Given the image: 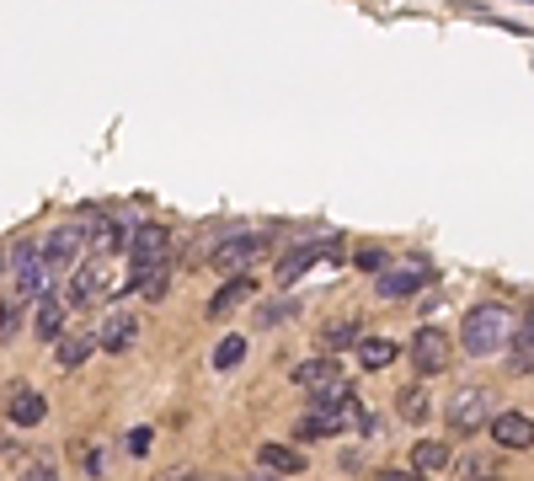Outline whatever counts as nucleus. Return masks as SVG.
Here are the masks:
<instances>
[{
  "label": "nucleus",
  "mask_w": 534,
  "mask_h": 481,
  "mask_svg": "<svg viewBox=\"0 0 534 481\" xmlns=\"http://www.w3.org/2000/svg\"><path fill=\"white\" fill-rule=\"evenodd\" d=\"M358 321H332V327L321 332V353H342V348H358Z\"/></svg>",
  "instance_id": "23"
},
{
  "label": "nucleus",
  "mask_w": 534,
  "mask_h": 481,
  "mask_svg": "<svg viewBox=\"0 0 534 481\" xmlns=\"http://www.w3.org/2000/svg\"><path fill=\"white\" fill-rule=\"evenodd\" d=\"M134 337H139V321L129 316V310H113V316L102 321V332H97V348L102 353H129Z\"/></svg>",
  "instance_id": "12"
},
{
  "label": "nucleus",
  "mask_w": 534,
  "mask_h": 481,
  "mask_svg": "<svg viewBox=\"0 0 534 481\" xmlns=\"http://www.w3.org/2000/svg\"><path fill=\"white\" fill-rule=\"evenodd\" d=\"M246 359V337H225V343L214 348V369H235Z\"/></svg>",
  "instance_id": "24"
},
{
  "label": "nucleus",
  "mask_w": 534,
  "mask_h": 481,
  "mask_svg": "<svg viewBox=\"0 0 534 481\" xmlns=\"http://www.w3.org/2000/svg\"><path fill=\"white\" fill-rule=\"evenodd\" d=\"M17 321H22V300H17V294H11V300L0 305V343H6L11 332H17Z\"/></svg>",
  "instance_id": "26"
},
{
  "label": "nucleus",
  "mask_w": 534,
  "mask_h": 481,
  "mask_svg": "<svg viewBox=\"0 0 534 481\" xmlns=\"http://www.w3.org/2000/svg\"><path fill=\"white\" fill-rule=\"evenodd\" d=\"M81 465H86L91 476H97V471H102V455H97V449H81Z\"/></svg>",
  "instance_id": "32"
},
{
  "label": "nucleus",
  "mask_w": 534,
  "mask_h": 481,
  "mask_svg": "<svg viewBox=\"0 0 534 481\" xmlns=\"http://www.w3.org/2000/svg\"><path fill=\"white\" fill-rule=\"evenodd\" d=\"M518 343H534V305H529V316L513 327V348H518Z\"/></svg>",
  "instance_id": "29"
},
{
  "label": "nucleus",
  "mask_w": 534,
  "mask_h": 481,
  "mask_svg": "<svg viewBox=\"0 0 534 481\" xmlns=\"http://www.w3.org/2000/svg\"><path fill=\"white\" fill-rule=\"evenodd\" d=\"M91 353H97V332H75V337H59V343H54L59 369H81Z\"/></svg>",
  "instance_id": "18"
},
{
  "label": "nucleus",
  "mask_w": 534,
  "mask_h": 481,
  "mask_svg": "<svg viewBox=\"0 0 534 481\" xmlns=\"http://www.w3.org/2000/svg\"><path fill=\"white\" fill-rule=\"evenodd\" d=\"M513 375H534V343H518L513 348Z\"/></svg>",
  "instance_id": "27"
},
{
  "label": "nucleus",
  "mask_w": 534,
  "mask_h": 481,
  "mask_svg": "<svg viewBox=\"0 0 534 481\" xmlns=\"http://www.w3.org/2000/svg\"><path fill=\"white\" fill-rule=\"evenodd\" d=\"M171 262V230L166 225H139L129 236V289H139L155 268Z\"/></svg>",
  "instance_id": "2"
},
{
  "label": "nucleus",
  "mask_w": 534,
  "mask_h": 481,
  "mask_svg": "<svg viewBox=\"0 0 534 481\" xmlns=\"http://www.w3.org/2000/svg\"><path fill=\"white\" fill-rule=\"evenodd\" d=\"M267 257V236H257V230H241V236H230V241H219L214 246V268L219 273H246L251 262H262Z\"/></svg>",
  "instance_id": "6"
},
{
  "label": "nucleus",
  "mask_w": 534,
  "mask_h": 481,
  "mask_svg": "<svg viewBox=\"0 0 534 481\" xmlns=\"http://www.w3.org/2000/svg\"><path fill=\"white\" fill-rule=\"evenodd\" d=\"M289 316H300V305H294V300L262 305V310H257V327H278V321H289Z\"/></svg>",
  "instance_id": "25"
},
{
  "label": "nucleus",
  "mask_w": 534,
  "mask_h": 481,
  "mask_svg": "<svg viewBox=\"0 0 534 481\" xmlns=\"http://www.w3.org/2000/svg\"><path fill=\"white\" fill-rule=\"evenodd\" d=\"M75 257H81V230H75V225L54 230V236L43 241V262H49V268H70Z\"/></svg>",
  "instance_id": "15"
},
{
  "label": "nucleus",
  "mask_w": 534,
  "mask_h": 481,
  "mask_svg": "<svg viewBox=\"0 0 534 481\" xmlns=\"http://www.w3.org/2000/svg\"><path fill=\"white\" fill-rule=\"evenodd\" d=\"M454 359V343H449V332L444 327H422L412 337V364H417V375L422 380H433V375H444Z\"/></svg>",
  "instance_id": "7"
},
{
  "label": "nucleus",
  "mask_w": 534,
  "mask_h": 481,
  "mask_svg": "<svg viewBox=\"0 0 534 481\" xmlns=\"http://www.w3.org/2000/svg\"><path fill=\"white\" fill-rule=\"evenodd\" d=\"M422 284H428V262L406 257V262H385L380 278H374V294H380V300H412Z\"/></svg>",
  "instance_id": "5"
},
{
  "label": "nucleus",
  "mask_w": 534,
  "mask_h": 481,
  "mask_svg": "<svg viewBox=\"0 0 534 481\" xmlns=\"http://www.w3.org/2000/svg\"><path fill=\"white\" fill-rule=\"evenodd\" d=\"M102 294H107V268H102V262L75 268V278H70V305H97Z\"/></svg>",
  "instance_id": "14"
},
{
  "label": "nucleus",
  "mask_w": 534,
  "mask_h": 481,
  "mask_svg": "<svg viewBox=\"0 0 534 481\" xmlns=\"http://www.w3.org/2000/svg\"><path fill=\"white\" fill-rule=\"evenodd\" d=\"M177 481H193V476H177Z\"/></svg>",
  "instance_id": "36"
},
{
  "label": "nucleus",
  "mask_w": 534,
  "mask_h": 481,
  "mask_svg": "<svg viewBox=\"0 0 534 481\" xmlns=\"http://www.w3.org/2000/svg\"><path fill=\"white\" fill-rule=\"evenodd\" d=\"M374 481H422V476L412 471V465H390V471H380Z\"/></svg>",
  "instance_id": "30"
},
{
  "label": "nucleus",
  "mask_w": 534,
  "mask_h": 481,
  "mask_svg": "<svg viewBox=\"0 0 534 481\" xmlns=\"http://www.w3.org/2000/svg\"><path fill=\"white\" fill-rule=\"evenodd\" d=\"M6 417H11L17 428H38L43 417H49V396L33 391V385H17V391L6 396Z\"/></svg>",
  "instance_id": "10"
},
{
  "label": "nucleus",
  "mask_w": 534,
  "mask_h": 481,
  "mask_svg": "<svg viewBox=\"0 0 534 481\" xmlns=\"http://www.w3.org/2000/svg\"><path fill=\"white\" fill-rule=\"evenodd\" d=\"M396 343H390V337H358V364L364 369H390L396 364Z\"/></svg>",
  "instance_id": "22"
},
{
  "label": "nucleus",
  "mask_w": 534,
  "mask_h": 481,
  "mask_svg": "<svg viewBox=\"0 0 534 481\" xmlns=\"http://www.w3.org/2000/svg\"><path fill=\"white\" fill-rule=\"evenodd\" d=\"M294 385H305L316 396V407H348L353 391H348V375H342L337 359H310L294 369Z\"/></svg>",
  "instance_id": "3"
},
{
  "label": "nucleus",
  "mask_w": 534,
  "mask_h": 481,
  "mask_svg": "<svg viewBox=\"0 0 534 481\" xmlns=\"http://www.w3.org/2000/svg\"><path fill=\"white\" fill-rule=\"evenodd\" d=\"M22 481H59V476H54V471H49V465H33V471H27V476H22Z\"/></svg>",
  "instance_id": "33"
},
{
  "label": "nucleus",
  "mask_w": 534,
  "mask_h": 481,
  "mask_svg": "<svg viewBox=\"0 0 534 481\" xmlns=\"http://www.w3.org/2000/svg\"><path fill=\"white\" fill-rule=\"evenodd\" d=\"M513 310L508 305H470V316L460 321V348L470 359H486V353H502L513 343Z\"/></svg>",
  "instance_id": "1"
},
{
  "label": "nucleus",
  "mask_w": 534,
  "mask_h": 481,
  "mask_svg": "<svg viewBox=\"0 0 534 481\" xmlns=\"http://www.w3.org/2000/svg\"><path fill=\"white\" fill-rule=\"evenodd\" d=\"M486 412H492V391H481V385H470V391H460L449 401V433H476L486 423Z\"/></svg>",
  "instance_id": "9"
},
{
  "label": "nucleus",
  "mask_w": 534,
  "mask_h": 481,
  "mask_svg": "<svg viewBox=\"0 0 534 481\" xmlns=\"http://www.w3.org/2000/svg\"><path fill=\"white\" fill-rule=\"evenodd\" d=\"M251 481H278V476H273V471H267V476H251Z\"/></svg>",
  "instance_id": "34"
},
{
  "label": "nucleus",
  "mask_w": 534,
  "mask_h": 481,
  "mask_svg": "<svg viewBox=\"0 0 534 481\" xmlns=\"http://www.w3.org/2000/svg\"><path fill=\"white\" fill-rule=\"evenodd\" d=\"M251 294H257V278H246V273H235L230 284H219L214 294H209V321L214 316H230V310H241Z\"/></svg>",
  "instance_id": "13"
},
{
  "label": "nucleus",
  "mask_w": 534,
  "mask_h": 481,
  "mask_svg": "<svg viewBox=\"0 0 534 481\" xmlns=\"http://www.w3.org/2000/svg\"><path fill=\"white\" fill-rule=\"evenodd\" d=\"M380 262H385L380 246H364V252H358V268H380Z\"/></svg>",
  "instance_id": "31"
},
{
  "label": "nucleus",
  "mask_w": 534,
  "mask_h": 481,
  "mask_svg": "<svg viewBox=\"0 0 534 481\" xmlns=\"http://www.w3.org/2000/svg\"><path fill=\"white\" fill-rule=\"evenodd\" d=\"M476 481H497V476H476Z\"/></svg>",
  "instance_id": "35"
},
{
  "label": "nucleus",
  "mask_w": 534,
  "mask_h": 481,
  "mask_svg": "<svg viewBox=\"0 0 534 481\" xmlns=\"http://www.w3.org/2000/svg\"><path fill=\"white\" fill-rule=\"evenodd\" d=\"M449 465H454V449L438 444V439H422V444L412 449V471H417V476H438V471H449Z\"/></svg>",
  "instance_id": "17"
},
{
  "label": "nucleus",
  "mask_w": 534,
  "mask_h": 481,
  "mask_svg": "<svg viewBox=\"0 0 534 481\" xmlns=\"http://www.w3.org/2000/svg\"><path fill=\"white\" fill-rule=\"evenodd\" d=\"M129 455H134V460L150 455V428H134V433H129Z\"/></svg>",
  "instance_id": "28"
},
{
  "label": "nucleus",
  "mask_w": 534,
  "mask_h": 481,
  "mask_svg": "<svg viewBox=\"0 0 534 481\" xmlns=\"http://www.w3.org/2000/svg\"><path fill=\"white\" fill-rule=\"evenodd\" d=\"M428 412H433L428 380H422V385H406V391L396 396V417H401V423H428Z\"/></svg>",
  "instance_id": "19"
},
{
  "label": "nucleus",
  "mask_w": 534,
  "mask_h": 481,
  "mask_svg": "<svg viewBox=\"0 0 534 481\" xmlns=\"http://www.w3.org/2000/svg\"><path fill=\"white\" fill-rule=\"evenodd\" d=\"M257 460H262V471H273V476L305 471V455H300V449H289V444H262V449H257Z\"/></svg>",
  "instance_id": "20"
},
{
  "label": "nucleus",
  "mask_w": 534,
  "mask_h": 481,
  "mask_svg": "<svg viewBox=\"0 0 534 481\" xmlns=\"http://www.w3.org/2000/svg\"><path fill=\"white\" fill-rule=\"evenodd\" d=\"M33 332H38V343H59V337H65V300H49V294H43Z\"/></svg>",
  "instance_id": "16"
},
{
  "label": "nucleus",
  "mask_w": 534,
  "mask_h": 481,
  "mask_svg": "<svg viewBox=\"0 0 534 481\" xmlns=\"http://www.w3.org/2000/svg\"><path fill=\"white\" fill-rule=\"evenodd\" d=\"M492 439L502 449H534V417L529 412H497L492 417Z\"/></svg>",
  "instance_id": "11"
},
{
  "label": "nucleus",
  "mask_w": 534,
  "mask_h": 481,
  "mask_svg": "<svg viewBox=\"0 0 534 481\" xmlns=\"http://www.w3.org/2000/svg\"><path fill=\"white\" fill-rule=\"evenodd\" d=\"M342 423H348V412H342V407H316L300 423V439H332V433H342Z\"/></svg>",
  "instance_id": "21"
},
{
  "label": "nucleus",
  "mask_w": 534,
  "mask_h": 481,
  "mask_svg": "<svg viewBox=\"0 0 534 481\" xmlns=\"http://www.w3.org/2000/svg\"><path fill=\"white\" fill-rule=\"evenodd\" d=\"M326 257H342V241L337 236H326V241H305V246H294V252H284L278 257V284H294L300 273H310L316 262H326Z\"/></svg>",
  "instance_id": "8"
},
{
  "label": "nucleus",
  "mask_w": 534,
  "mask_h": 481,
  "mask_svg": "<svg viewBox=\"0 0 534 481\" xmlns=\"http://www.w3.org/2000/svg\"><path fill=\"white\" fill-rule=\"evenodd\" d=\"M11 268H17V300H43L49 294V262H43V246L38 241H17L11 252Z\"/></svg>",
  "instance_id": "4"
}]
</instances>
